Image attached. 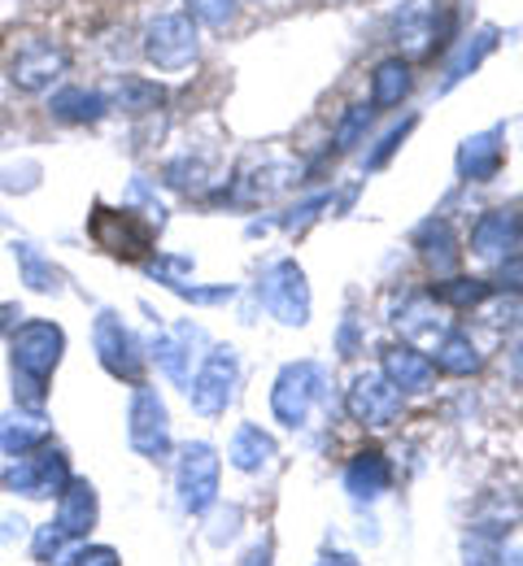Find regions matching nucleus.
I'll return each instance as SVG.
<instances>
[{"mask_svg": "<svg viewBox=\"0 0 523 566\" xmlns=\"http://www.w3.org/2000/svg\"><path fill=\"white\" fill-rule=\"evenodd\" d=\"M9 349H13V384H18L13 392L22 397V406H40V401H44V384H49V375L57 370L62 349H66L62 327L31 318V323H22V327L13 332Z\"/></svg>", "mask_w": 523, "mask_h": 566, "instance_id": "obj_1", "label": "nucleus"}, {"mask_svg": "<svg viewBox=\"0 0 523 566\" xmlns=\"http://www.w3.org/2000/svg\"><path fill=\"white\" fill-rule=\"evenodd\" d=\"M323 397H327V375H323V366H314V361H293V366L280 370V379H275V388H271V410H275V419L284 427H301L314 415V406H318Z\"/></svg>", "mask_w": 523, "mask_h": 566, "instance_id": "obj_2", "label": "nucleus"}, {"mask_svg": "<svg viewBox=\"0 0 523 566\" xmlns=\"http://www.w3.org/2000/svg\"><path fill=\"white\" fill-rule=\"evenodd\" d=\"M145 57L157 71H184L197 62V27L192 13H161L145 31Z\"/></svg>", "mask_w": 523, "mask_h": 566, "instance_id": "obj_3", "label": "nucleus"}, {"mask_svg": "<svg viewBox=\"0 0 523 566\" xmlns=\"http://www.w3.org/2000/svg\"><path fill=\"white\" fill-rule=\"evenodd\" d=\"M87 231H92V240H96L105 253L127 258V262L145 258L153 249V227L140 222V213H132V210H105V206H101V210L92 213Z\"/></svg>", "mask_w": 523, "mask_h": 566, "instance_id": "obj_4", "label": "nucleus"}, {"mask_svg": "<svg viewBox=\"0 0 523 566\" xmlns=\"http://www.w3.org/2000/svg\"><path fill=\"white\" fill-rule=\"evenodd\" d=\"M258 296L289 327H301L310 318V287H305V275H301L297 262H275L258 283Z\"/></svg>", "mask_w": 523, "mask_h": 566, "instance_id": "obj_5", "label": "nucleus"}, {"mask_svg": "<svg viewBox=\"0 0 523 566\" xmlns=\"http://www.w3.org/2000/svg\"><path fill=\"white\" fill-rule=\"evenodd\" d=\"M179 501L188 514H206L219 501V458L210 444H184L179 453Z\"/></svg>", "mask_w": 523, "mask_h": 566, "instance_id": "obj_6", "label": "nucleus"}, {"mask_svg": "<svg viewBox=\"0 0 523 566\" xmlns=\"http://www.w3.org/2000/svg\"><path fill=\"white\" fill-rule=\"evenodd\" d=\"M66 484H71V467L62 449H40L35 458H22L4 471V489L22 496H62Z\"/></svg>", "mask_w": 523, "mask_h": 566, "instance_id": "obj_7", "label": "nucleus"}, {"mask_svg": "<svg viewBox=\"0 0 523 566\" xmlns=\"http://www.w3.org/2000/svg\"><path fill=\"white\" fill-rule=\"evenodd\" d=\"M236 375H240V366H236V354H231V349H215V354L206 357L201 375L188 384L192 410H197V415H206V419L223 415L227 401H231V388H236Z\"/></svg>", "mask_w": 523, "mask_h": 566, "instance_id": "obj_8", "label": "nucleus"}, {"mask_svg": "<svg viewBox=\"0 0 523 566\" xmlns=\"http://www.w3.org/2000/svg\"><path fill=\"white\" fill-rule=\"evenodd\" d=\"M127 436H132V449L145 453V458H166V449H170V419H166V406H161V397H157L153 388H145V384L136 388Z\"/></svg>", "mask_w": 523, "mask_h": 566, "instance_id": "obj_9", "label": "nucleus"}, {"mask_svg": "<svg viewBox=\"0 0 523 566\" xmlns=\"http://www.w3.org/2000/svg\"><path fill=\"white\" fill-rule=\"evenodd\" d=\"M66 49L62 44H53V40H27L22 49H18V57H13V66H9V78L22 87V92H44L57 74L66 71Z\"/></svg>", "mask_w": 523, "mask_h": 566, "instance_id": "obj_10", "label": "nucleus"}, {"mask_svg": "<svg viewBox=\"0 0 523 566\" xmlns=\"http://www.w3.org/2000/svg\"><path fill=\"white\" fill-rule=\"evenodd\" d=\"M345 410L367 427H388L401 415V392L384 379V375H358L349 397H345Z\"/></svg>", "mask_w": 523, "mask_h": 566, "instance_id": "obj_11", "label": "nucleus"}, {"mask_svg": "<svg viewBox=\"0 0 523 566\" xmlns=\"http://www.w3.org/2000/svg\"><path fill=\"white\" fill-rule=\"evenodd\" d=\"M96 354H101L105 370L114 379L140 384V349H136V340H132V332L123 327L118 314H101L96 318Z\"/></svg>", "mask_w": 523, "mask_h": 566, "instance_id": "obj_12", "label": "nucleus"}, {"mask_svg": "<svg viewBox=\"0 0 523 566\" xmlns=\"http://www.w3.org/2000/svg\"><path fill=\"white\" fill-rule=\"evenodd\" d=\"M523 240L520 210H489L471 227V253L484 262H506V253Z\"/></svg>", "mask_w": 523, "mask_h": 566, "instance_id": "obj_13", "label": "nucleus"}, {"mask_svg": "<svg viewBox=\"0 0 523 566\" xmlns=\"http://www.w3.org/2000/svg\"><path fill=\"white\" fill-rule=\"evenodd\" d=\"M397 392H423L428 384H432V375H437V366H432V357L419 354L415 345H393L388 354H384V370H379Z\"/></svg>", "mask_w": 523, "mask_h": 566, "instance_id": "obj_14", "label": "nucleus"}, {"mask_svg": "<svg viewBox=\"0 0 523 566\" xmlns=\"http://www.w3.org/2000/svg\"><path fill=\"white\" fill-rule=\"evenodd\" d=\"M57 527L66 536H87L96 527V489L87 480H71L62 489V505H57Z\"/></svg>", "mask_w": 523, "mask_h": 566, "instance_id": "obj_15", "label": "nucleus"}, {"mask_svg": "<svg viewBox=\"0 0 523 566\" xmlns=\"http://www.w3.org/2000/svg\"><path fill=\"white\" fill-rule=\"evenodd\" d=\"M415 249L423 253V262H428L432 271H453L458 258H462L458 235H453V227H449L446 218H428V222L415 231Z\"/></svg>", "mask_w": 523, "mask_h": 566, "instance_id": "obj_16", "label": "nucleus"}, {"mask_svg": "<svg viewBox=\"0 0 523 566\" xmlns=\"http://www.w3.org/2000/svg\"><path fill=\"white\" fill-rule=\"evenodd\" d=\"M388 484H393V467L384 462L379 449L358 453V458L345 467V489L358 496V501H372V496L388 493Z\"/></svg>", "mask_w": 523, "mask_h": 566, "instance_id": "obj_17", "label": "nucleus"}, {"mask_svg": "<svg viewBox=\"0 0 523 566\" xmlns=\"http://www.w3.org/2000/svg\"><path fill=\"white\" fill-rule=\"evenodd\" d=\"M227 458H231L236 471H262V467L275 458V440H271L262 427L244 423L231 436V453H227Z\"/></svg>", "mask_w": 523, "mask_h": 566, "instance_id": "obj_18", "label": "nucleus"}, {"mask_svg": "<svg viewBox=\"0 0 523 566\" xmlns=\"http://www.w3.org/2000/svg\"><path fill=\"white\" fill-rule=\"evenodd\" d=\"M201 340V332L197 327H175L170 336H157V345H153V354H157V361L166 366V375L175 379V384H188V345H197Z\"/></svg>", "mask_w": 523, "mask_h": 566, "instance_id": "obj_19", "label": "nucleus"}, {"mask_svg": "<svg viewBox=\"0 0 523 566\" xmlns=\"http://www.w3.org/2000/svg\"><path fill=\"white\" fill-rule=\"evenodd\" d=\"M498 166H502V144H498V136H475V140L462 144V153H458V170L467 179H493Z\"/></svg>", "mask_w": 523, "mask_h": 566, "instance_id": "obj_20", "label": "nucleus"}, {"mask_svg": "<svg viewBox=\"0 0 523 566\" xmlns=\"http://www.w3.org/2000/svg\"><path fill=\"white\" fill-rule=\"evenodd\" d=\"M406 92H410V66H406L401 57H388V62H379V66H375V74H372V105L375 109L397 105Z\"/></svg>", "mask_w": 523, "mask_h": 566, "instance_id": "obj_21", "label": "nucleus"}, {"mask_svg": "<svg viewBox=\"0 0 523 566\" xmlns=\"http://www.w3.org/2000/svg\"><path fill=\"white\" fill-rule=\"evenodd\" d=\"M432 366L446 370V375H475V370L484 366V357H480V349L471 345V336L449 332L446 340L437 345V361H432Z\"/></svg>", "mask_w": 523, "mask_h": 566, "instance_id": "obj_22", "label": "nucleus"}, {"mask_svg": "<svg viewBox=\"0 0 523 566\" xmlns=\"http://www.w3.org/2000/svg\"><path fill=\"white\" fill-rule=\"evenodd\" d=\"M49 109L57 118H66V123H96L105 114V96L101 92H87V87H66V92L53 96Z\"/></svg>", "mask_w": 523, "mask_h": 566, "instance_id": "obj_23", "label": "nucleus"}, {"mask_svg": "<svg viewBox=\"0 0 523 566\" xmlns=\"http://www.w3.org/2000/svg\"><path fill=\"white\" fill-rule=\"evenodd\" d=\"M49 440V423L44 419H13V423H0V449L4 453H27V449H35V444H44Z\"/></svg>", "mask_w": 523, "mask_h": 566, "instance_id": "obj_24", "label": "nucleus"}, {"mask_svg": "<svg viewBox=\"0 0 523 566\" xmlns=\"http://www.w3.org/2000/svg\"><path fill=\"white\" fill-rule=\"evenodd\" d=\"M489 296H493V283H484V280L432 283V301H446V305H458V310H467V305H480V301H489Z\"/></svg>", "mask_w": 523, "mask_h": 566, "instance_id": "obj_25", "label": "nucleus"}, {"mask_svg": "<svg viewBox=\"0 0 523 566\" xmlns=\"http://www.w3.org/2000/svg\"><path fill=\"white\" fill-rule=\"evenodd\" d=\"M71 545H75V536H66L57 523H44V527L35 532V558H40L44 566H66V563H71V554H75Z\"/></svg>", "mask_w": 523, "mask_h": 566, "instance_id": "obj_26", "label": "nucleus"}, {"mask_svg": "<svg viewBox=\"0 0 523 566\" xmlns=\"http://www.w3.org/2000/svg\"><path fill=\"white\" fill-rule=\"evenodd\" d=\"M13 253H18V266H22V280L31 283L35 292H53V287H57V271H53L31 244H18Z\"/></svg>", "mask_w": 523, "mask_h": 566, "instance_id": "obj_27", "label": "nucleus"}, {"mask_svg": "<svg viewBox=\"0 0 523 566\" xmlns=\"http://www.w3.org/2000/svg\"><path fill=\"white\" fill-rule=\"evenodd\" d=\"M118 101H123V109H157L161 105V87L157 83H140V78H127L123 83V92H118Z\"/></svg>", "mask_w": 523, "mask_h": 566, "instance_id": "obj_28", "label": "nucleus"}, {"mask_svg": "<svg viewBox=\"0 0 523 566\" xmlns=\"http://www.w3.org/2000/svg\"><path fill=\"white\" fill-rule=\"evenodd\" d=\"M467 566H502V545L493 536L471 532V541H467Z\"/></svg>", "mask_w": 523, "mask_h": 566, "instance_id": "obj_29", "label": "nucleus"}, {"mask_svg": "<svg viewBox=\"0 0 523 566\" xmlns=\"http://www.w3.org/2000/svg\"><path fill=\"white\" fill-rule=\"evenodd\" d=\"M236 4H240V0H188L192 18H201L206 27H223V22H231Z\"/></svg>", "mask_w": 523, "mask_h": 566, "instance_id": "obj_30", "label": "nucleus"}, {"mask_svg": "<svg viewBox=\"0 0 523 566\" xmlns=\"http://www.w3.org/2000/svg\"><path fill=\"white\" fill-rule=\"evenodd\" d=\"M66 566H118V554L105 545H92V549H75Z\"/></svg>", "mask_w": 523, "mask_h": 566, "instance_id": "obj_31", "label": "nucleus"}, {"mask_svg": "<svg viewBox=\"0 0 523 566\" xmlns=\"http://www.w3.org/2000/svg\"><path fill=\"white\" fill-rule=\"evenodd\" d=\"M367 123H372V109H367V105H354V114L345 118V127H341V136H336V144H341V148H349V144L358 140V132H363Z\"/></svg>", "mask_w": 523, "mask_h": 566, "instance_id": "obj_32", "label": "nucleus"}, {"mask_svg": "<svg viewBox=\"0 0 523 566\" xmlns=\"http://www.w3.org/2000/svg\"><path fill=\"white\" fill-rule=\"evenodd\" d=\"M502 287L506 292H523V258H506L502 262Z\"/></svg>", "mask_w": 523, "mask_h": 566, "instance_id": "obj_33", "label": "nucleus"}, {"mask_svg": "<svg viewBox=\"0 0 523 566\" xmlns=\"http://www.w3.org/2000/svg\"><path fill=\"white\" fill-rule=\"evenodd\" d=\"M511 375L523 384V345H515V354H511Z\"/></svg>", "mask_w": 523, "mask_h": 566, "instance_id": "obj_34", "label": "nucleus"}, {"mask_svg": "<svg viewBox=\"0 0 523 566\" xmlns=\"http://www.w3.org/2000/svg\"><path fill=\"white\" fill-rule=\"evenodd\" d=\"M323 566H354V563H349V558H327Z\"/></svg>", "mask_w": 523, "mask_h": 566, "instance_id": "obj_35", "label": "nucleus"}, {"mask_svg": "<svg viewBox=\"0 0 523 566\" xmlns=\"http://www.w3.org/2000/svg\"><path fill=\"white\" fill-rule=\"evenodd\" d=\"M502 566H523V558H502Z\"/></svg>", "mask_w": 523, "mask_h": 566, "instance_id": "obj_36", "label": "nucleus"}]
</instances>
